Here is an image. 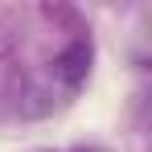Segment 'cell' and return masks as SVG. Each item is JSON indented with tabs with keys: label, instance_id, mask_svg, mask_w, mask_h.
<instances>
[{
	"label": "cell",
	"instance_id": "6da1fadb",
	"mask_svg": "<svg viewBox=\"0 0 152 152\" xmlns=\"http://www.w3.org/2000/svg\"><path fill=\"white\" fill-rule=\"evenodd\" d=\"M91 62H95V41H91L86 29H78L74 37L53 53L50 74H53V82H58L66 95H74V91H82V82L91 78Z\"/></svg>",
	"mask_w": 152,
	"mask_h": 152
},
{
	"label": "cell",
	"instance_id": "7a4b0ae2",
	"mask_svg": "<svg viewBox=\"0 0 152 152\" xmlns=\"http://www.w3.org/2000/svg\"><path fill=\"white\" fill-rule=\"evenodd\" d=\"M70 152H103V148H70Z\"/></svg>",
	"mask_w": 152,
	"mask_h": 152
}]
</instances>
